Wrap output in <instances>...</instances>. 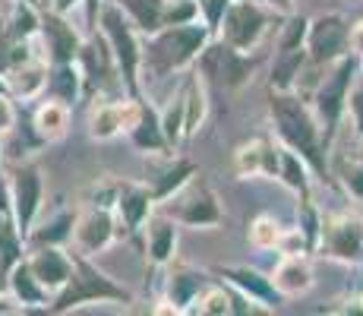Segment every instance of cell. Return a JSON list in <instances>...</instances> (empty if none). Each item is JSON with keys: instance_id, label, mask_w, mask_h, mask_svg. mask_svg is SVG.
<instances>
[{"instance_id": "cell-29", "label": "cell", "mask_w": 363, "mask_h": 316, "mask_svg": "<svg viewBox=\"0 0 363 316\" xmlns=\"http://www.w3.org/2000/svg\"><path fill=\"white\" fill-rule=\"evenodd\" d=\"M313 168L310 161H306L300 152L288 149V146L281 143V165H278V180H281L288 190H294L297 196L303 193H313Z\"/></svg>"}, {"instance_id": "cell-18", "label": "cell", "mask_w": 363, "mask_h": 316, "mask_svg": "<svg viewBox=\"0 0 363 316\" xmlns=\"http://www.w3.org/2000/svg\"><path fill=\"white\" fill-rule=\"evenodd\" d=\"M215 276H218L221 282L234 285L237 291L250 294L253 300L265 304L269 310H278V304L284 300V294L275 288L272 276H265V272L253 269V266H215Z\"/></svg>"}, {"instance_id": "cell-15", "label": "cell", "mask_w": 363, "mask_h": 316, "mask_svg": "<svg viewBox=\"0 0 363 316\" xmlns=\"http://www.w3.org/2000/svg\"><path fill=\"white\" fill-rule=\"evenodd\" d=\"M278 165H281V143H275L272 136H253L234 149V174L240 180H278Z\"/></svg>"}, {"instance_id": "cell-11", "label": "cell", "mask_w": 363, "mask_h": 316, "mask_svg": "<svg viewBox=\"0 0 363 316\" xmlns=\"http://www.w3.org/2000/svg\"><path fill=\"white\" fill-rule=\"evenodd\" d=\"M306 51L316 67H332L335 60L351 54V23L345 13H319L310 19V35H306Z\"/></svg>"}, {"instance_id": "cell-21", "label": "cell", "mask_w": 363, "mask_h": 316, "mask_svg": "<svg viewBox=\"0 0 363 316\" xmlns=\"http://www.w3.org/2000/svg\"><path fill=\"white\" fill-rule=\"evenodd\" d=\"M208 285V276L196 266L186 263H171L167 266V278H164V298L177 307V313H190L193 300L202 294V288Z\"/></svg>"}, {"instance_id": "cell-4", "label": "cell", "mask_w": 363, "mask_h": 316, "mask_svg": "<svg viewBox=\"0 0 363 316\" xmlns=\"http://www.w3.org/2000/svg\"><path fill=\"white\" fill-rule=\"evenodd\" d=\"M86 304H133V294L123 285H117L111 276H104L86 253L73 250V276L67 288L48 304V313H73Z\"/></svg>"}, {"instance_id": "cell-49", "label": "cell", "mask_w": 363, "mask_h": 316, "mask_svg": "<svg viewBox=\"0 0 363 316\" xmlns=\"http://www.w3.org/2000/svg\"><path fill=\"white\" fill-rule=\"evenodd\" d=\"M32 4H41V0H32Z\"/></svg>"}, {"instance_id": "cell-46", "label": "cell", "mask_w": 363, "mask_h": 316, "mask_svg": "<svg viewBox=\"0 0 363 316\" xmlns=\"http://www.w3.org/2000/svg\"><path fill=\"white\" fill-rule=\"evenodd\" d=\"M354 158H360V161H363V139H360V146H357V149H354Z\"/></svg>"}, {"instance_id": "cell-22", "label": "cell", "mask_w": 363, "mask_h": 316, "mask_svg": "<svg viewBox=\"0 0 363 316\" xmlns=\"http://www.w3.org/2000/svg\"><path fill=\"white\" fill-rule=\"evenodd\" d=\"M69 117H73V108H69L67 102L45 95L32 111V130L38 133L45 146L60 143L69 133Z\"/></svg>"}, {"instance_id": "cell-36", "label": "cell", "mask_w": 363, "mask_h": 316, "mask_svg": "<svg viewBox=\"0 0 363 316\" xmlns=\"http://www.w3.org/2000/svg\"><path fill=\"white\" fill-rule=\"evenodd\" d=\"M202 19V4L199 0H164L162 13V29L164 26H186Z\"/></svg>"}, {"instance_id": "cell-23", "label": "cell", "mask_w": 363, "mask_h": 316, "mask_svg": "<svg viewBox=\"0 0 363 316\" xmlns=\"http://www.w3.org/2000/svg\"><path fill=\"white\" fill-rule=\"evenodd\" d=\"M127 136H130L133 149L143 152V156H171V152H174V146L167 143V136H164L162 114H158L149 102H145L143 117H139L136 126H133Z\"/></svg>"}, {"instance_id": "cell-14", "label": "cell", "mask_w": 363, "mask_h": 316, "mask_svg": "<svg viewBox=\"0 0 363 316\" xmlns=\"http://www.w3.org/2000/svg\"><path fill=\"white\" fill-rule=\"evenodd\" d=\"M38 41H41V48H45V54L51 63H76L79 60L82 45H86V38L73 29L67 13H57V10H51V6H41Z\"/></svg>"}, {"instance_id": "cell-33", "label": "cell", "mask_w": 363, "mask_h": 316, "mask_svg": "<svg viewBox=\"0 0 363 316\" xmlns=\"http://www.w3.org/2000/svg\"><path fill=\"white\" fill-rule=\"evenodd\" d=\"M281 234H284V224L269 212H259L247 228V241H250V247H256V250H278Z\"/></svg>"}, {"instance_id": "cell-7", "label": "cell", "mask_w": 363, "mask_h": 316, "mask_svg": "<svg viewBox=\"0 0 363 316\" xmlns=\"http://www.w3.org/2000/svg\"><path fill=\"white\" fill-rule=\"evenodd\" d=\"M281 13H275L272 6L259 4V0H234L225 13V23H221L218 38L228 41L237 51L256 54L259 45L265 41V35L272 32V26L281 23Z\"/></svg>"}, {"instance_id": "cell-1", "label": "cell", "mask_w": 363, "mask_h": 316, "mask_svg": "<svg viewBox=\"0 0 363 316\" xmlns=\"http://www.w3.org/2000/svg\"><path fill=\"white\" fill-rule=\"evenodd\" d=\"M269 117L278 143L300 152L310 161L313 171L319 178H325V171H329V156H325L329 139H325V130L319 124L316 111H313L310 98H303L300 92H275V89H269Z\"/></svg>"}, {"instance_id": "cell-43", "label": "cell", "mask_w": 363, "mask_h": 316, "mask_svg": "<svg viewBox=\"0 0 363 316\" xmlns=\"http://www.w3.org/2000/svg\"><path fill=\"white\" fill-rule=\"evenodd\" d=\"M82 0H48L45 6H51V10H57V13H69V10H76Z\"/></svg>"}, {"instance_id": "cell-6", "label": "cell", "mask_w": 363, "mask_h": 316, "mask_svg": "<svg viewBox=\"0 0 363 316\" xmlns=\"http://www.w3.org/2000/svg\"><path fill=\"white\" fill-rule=\"evenodd\" d=\"M162 212H167L177 224L193 231H212L225 222V209H221V200L215 193V187L208 184L202 174L190 180L186 187H180L177 193L167 202H162Z\"/></svg>"}, {"instance_id": "cell-35", "label": "cell", "mask_w": 363, "mask_h": 316, "mask_svg": "<svg viewBox=\"0 0 363 316\" xmlns=\"http://www.w3.org/2000/svg\"><path fill=\"white\" fill-rule=\"evenodd\" d=\"M162 126H164L167 143H171L174 149H177V146L186 139V104H184V92L174 95L171 104L162 111Z\"/></svg>"}, {"instance_id": "cell-5", "label": "cell", "mask_w": 363, "mask_h": 316, "mask_svg": "<svg viewBox=\"0 0 363 316\" xmlns=\"http://www.w3.org/2000/svg\"><path fill=\"white\" fill-rule=\"evenodd\" d=\"M360 67H363V60L357 54H347V58L335 60L332 67L323 70V76H319L316 89H313V95H310V104H313V111H316L329 143L335 139V130H338L341 117L347 114V98H351V89L360 76Z\"/></svg>"}, {"instance_id": "cell-10", "label": "cell", "mask_w": 363, "mask_h": 316, "mask_svg": "<svg viewBox=\"0 0 363 316\" xmlns=\"http://www.w3.org/2000/svg\"><path fill=\"white\" fill-rule=\"evenodd\" d=\"M10 202H13V219L23 237L32 234L35 222L41 212V196H45V178H41V168L32 158L16 161L10 168Z\"/></svg>"}, {"instance_id": "cell-9", "label": "cell", "mask_w": 363, "mask_h": 316, "mask_svg": "<svg viewBox=\"0 0 363 316\" xmlns=\"http://www.w3.org/2000/svg\"><path fill=\"white\" fill-rule=\"evenodd\" d=\"M316 253L345 266L363 263V219L357 212H329L323 215V234Z\"/></svg>"}, {"instance_id": "cell-45", "label": "cell", "mask_w": 363, "mask_h": 316, "mask_svg": "<svg viewBox=\"0 0 363 316\" xmlns=\"http://www.w3.org/2000/svg\"><path fill=\"white\" fill-rule=\"evenodd\" d=\"M0 92H10V86H6V76L0 73Z\"/></svg>"}, {"instance_id": "cell-25", "label": "cell", "mask_w": 363, "mask_h": 316, "mask_svg": "<svg viewBox=\"0 0 363 316\" xmlns=\"http://www.w3.org/2000/svg\"><path fill=\"white\" fill-rule=\"evenodd\" d=\"M306 67H310V51L306 48H278L275 63H272L269 89H275V92H294Z\"/></svg>"}, {"instance_id": "cell-12", "label": "cell", "mask_w": 363, "mask_h": 316, "mask_svg": "<svg viewBox=\"0 0 363 316\" xmlns=\"http://www.w3.org/2000/svg\"><path fill=\"white\" fill-rule=\"evenodd\" d=\"M123 224L117 219L114 206H99V202H89L79 215H76V228H73V250L95 256V253L108 250L114 241H121Z\"/></svg>"}, {"instance_id": "cell-39", "label": "cell", "mask_w": 363, "mask_h": 316, "mask_svg": "<svg viewBox=\"0 0 363 316\" xmlns=\"http://www.w3.org/2000/svg\"><path fill=\"white\" fill-rule=\"evenodd\" d=\"M347 117L354 124V133L363 139V76H357L351 89V98H347Z\"/></svg>"}, {"instance_id": "cell-20", "label": "cell", "mask_w": 363, "mask_h": 316, "mask_svg": "<svg viewBox=\"0 0 363 316\" xmlns=\"http://www.w3.org/2000/svg\"><path fill=\"white\" fill-rule=\"evenodd\" d=\"M48 80H51V60L48 54H35V58L16 63L6 73V86L16 102H35L48 92Z\"/></svg>"}, {"instance_id": "cell-2", "label": "cell", "mask_w": 363, "mask_h": 316, "mask_svg": "<svg viewBox=\"0 0 363 316\" xmlns=\"http://www.w3.org/2000/svg\"><path fill=\"white\" fill-rule=\"evenodd\" d=\"M215 35L206 23H186V26H164V29L145 35V54H143V82H158L174 73H186L196 67L199 54L208 48Z\"/></svg>"}, {"instance_id": "cell-40", "label": "cell", "mask_w": 363, "mask_h": 316, "mask_svg": "<svg viewBox=\"0 0 363 316\" xmlns=\"http://www.w3.org/2000/svg\"><path fill=\"white\" fill-rule=\"evenodd\" d=\"M16 98L10 92H0V136H6V133L16 126Z\"/></svg>"}, {"instance_id": "cell-34", "label": "cell", "mask_w": 363, "mask_h": 316, "mask_svg": "<svg viewBox=\"0 0 363 316\" xmlns=\"http://www.w3.org/2000/svg\"><path fill=\"white\" fill-rule=\"evenodd\" d=\"M297 228L306 234V241H310L313 253H316L319 234H323V212H319L316 202H313V193L297 196Z\"/></svg>"}, {"instance_id": "cell-13", "label": "cell", "mask_w": 363, "mask_h": 316, "mask_svg": "<svg viewBox=\"0 0 363 316\" xmlns=\"http://www.w3.org/2000/svg\"><path fill=\"white\" fill-rule=\"evenodd\" d=\"M143 108H145V98H136V95L101 98L89 111V136L99 139V143H108V139L121 136V133H130L139 117H143Z\"/></svg>"}, {"instance_id": "cell-16", "label": "cell", "mask_w": 363, "mask_h": 316, "mask_svg": "<svg viewBox=\"0 0 363 316\" xmlns=\"http://www.w3.org/2000/svg\"><path fill=\"white\" fill-rule=\"evenodd\" d=\"M158 200L152 193L149 180L139 184V180H117V196H114V212L123 224V234H139L143 224L149 222V215L155 212Z\"/></svg>"}, {"instance_id": "cell-38", "label": "cell", "mask_w": 363, "mask_h": 316, "mask_svg": "<svg viewBox=\"0 0 363 316\" xmlns=\"http://www.w3.org/2000/svg\"><path fill=\"white\" fill-rule=\"evenodd\" d=\"M202 4V23L212 29V35L218 38V32H221V23H225V13H228V6L234 4V0H199Z\"/></svg>"}, {"instance_id": "cell-37", "label": "cell", "mask_w": 363, "mask_h": 316, "mask_svg": "<svg viewBox=\"0 0 363 316\" xmlns=\"http://www.w3.org/2000/svg\"><path fill=\"white\" fill-rule=\"evenodd\" d=\"M338 178H341V187L347 190V196H354L357 202H363V161L360 158H345L338 165Z\"/></svg>"}, {"instance_id": "cell-48", "label": "cell", "mask_w": 363, "mask_h": 316, "mask_svg": "<svg viewBox=\"0 0 363 316\" xmlns=\"http://www.w3.org/2000/svg\"><path fill=\"white\" fill-rule=\"evenodd\" d=\"M45 4H48V0H41V6H45Z\"/></svg>"}, {"instance_id": "cell-41", "label": "cell", "mask_w": 363, "mask_h": 316, "mask_svg": "<svg viewBox=\"0 0 363 316\" xmlns=\"http://www.w3.org/2000/svg\"><path fill=\"white\" fill-rule=\"evenodd\" d=\"M351 54H357L363 60V19H357V23L351 26Z\"/></svg>"}, {"instance_id": "cell-27", "label": "cell", "mask_w": 363, "mask_h": 316, "mask_svg": "<svg viewBox=\"0 0 363 316\" xmlns=\"http://www.w3.org/2000/svg\"><path fill=\"white\" fill-rule=\"evenodd\" d=\"M10 291H13V298L23 304V310H32V307H41V310H48V304H51V294H48L45 285H41L38 278L32 276L26 256L10 269Z\"/></svg>"}, {"instance_id": "cell-32", "label": "cell", "mask_w": 363, "mask_h": 316, "mask_svg": "<svg viewBox=\"0 0 363 316\" xmlns=\"http://www.w3.org/2000/svg\"><path fill=\"white\" fill-rule=\"evenodd\" d=\"M127 10V16L139 26L143 35H152L162 29V13H164V0H117Z\"/></svg>"}, {"instance_id": "cell-42", "label": "cell", "mask_w": 363, "mask_h": 316, "mask_svg": "<svg viewBox=\"0 0 363 316\" xmlns=\"http://www.w3.org/2000/svg\"><path fill=\"white\" fill-rule=\"evenodd\" d=\"M259 4L272 6L275 13H281V16H288V13H294V0H259Z\"/></svg>"}, {"instance_id": "cell-31", "label": "cell", "mask_w": 363, "mask_h": 316, "mask_svg": "<svg viewBox=\"0 0 363 316\" xmlns=\"http://www.w3.org/2000/svg\"><path fill=\"white\" fill-rule=\"evenodd\" d=\"M190 313H199V316H231L234 313V294H231V285H218V282H208L202 288V294L193 300Z\"/></svg>"}, {"instance_id": "cell-44", "label": "cell", "mask_w": 363, "mask_h": 316, "mask_svg": "<svg viewBox=\"0 0 363 316\" xmlns=\"http://www.w3.org/2000/svg\"><path fill=\"white\" fill-rule=\"evenodd\" d=\"M6 291H10V269L0 266V294H6Z\"/></svg>"}, {"instance_id": "cell-28", "label": "cell", "mask_w": 363, "mask_h": 316, "mask_svg": "<svg viewBox=\"0 0 363 316\" xmlns=\"http://www.w3.org/2000/svg\"><path fill=\"white\" fill-rule=\"evenodd\" d=\"M86 92V80H82L79 63H51V80H48V92L51 98H60L73 108L79 95Z\"/></svg>"}, {"instance_id": "cell-17", "label": "cell", "mask_w": 363, "mask_h": 316, "mask_svg": "<svg viewBox=\"0 0 363 316\" xmlns=\"http://www.w3.org/2000/svg\"><path fill=\"white\" fill-rule=\"evenodd\" d=\"M26 263H29L32 276L45 285L48 294H51V300L64 291L69 276H73V256H69L64 247H57V244H48V247H29Z\"/></svg>"}, {"instance_id": "cell-47", "label": "cell", "mask_w": 363, "mask_h": 316, "mask_svg": "<svg viewBox=\"0 0 363 316\" xmlns=\"http://www.w3.org/2000/svg\"><path fill=\"white\" fill-rule=\"evenodd\" d=\"M0 158H4V136H0Z\"/></svg>"}, {"instance_id": "cell-3", "label": "cell", "mask_w": 363, "mask_h": 316, "mask_svg": "<svg viewBox=\"0 0 363 316\" xmlns=\"http://www.w3.org/2000/svg\"><path fill=\"white\" fill-rule=\"evenodd\" d=\"M99 32L104 35V41L111 45L121 76L127 82V92L143 98V54H145V35L139 32V26L127 16L117 0H104L101 13H99Z\"/></svg>"}, {"instance_id": "cell-26", "label": "cell", "mask_w": 363, "mask_h": 316, "mask_svg": "<svg viewBox=\"0 0 363 316\" xmlns=\"http://www.w3.org/2000/svg\"><path fill=\"white\" fill-rule=\"evenodd\" d=\"M196 174H199V168L193 165L190 158H167V165L155 174V178L149 180V187H152V193H155L158 206L171 200V196L177 193L180 187L190 184V180L196 178Z\"/></svg>"}, {"instance_id": "cell-30", "label": "cell", "mask_w": 363, "mask_h": 316, "mask_svg": "<svg viewBox=\"0 0 363 316\" xmlns=\"http://www.w3.org/2000/svg\"><path fill=\"white\" fill-rule=\"evenodd\" d=\"M76 215H79V212H60V215H54L51 222L35 224L32 234L26 237V247H48V244H57V247H64L67 241H73Z\"/></svg>"}, {"instance_id": "cell-19", "label": "cell", "mask_w": 363, "mask_h": 316, "mask_svg": "<svg viewBox=\"0 0 363 316\" xmlns=\"http://www.w3.org/2000/svg\"><path fill=\"white\" fill-rule=\"evenodd\" d=\"M145 237V259L152 269H167L177 259V222L167 212H152L143 224Z\"/></svg>"}, {"instance_id": "cell-24", "label": "cell", "mask_w": 363, "mask_h": 316, "mask_svg": "<svg viewBox=\"0 0 363 316\" xmlns=\"http://www.w3.org/2000/svg\"><path fill=\"white\" fill-rule=\"evenodd\" d=\"M272 282H275V288L284 294V298H300V294H306L313 285H316L310 256H306V253L303 256H281L278 266L272 269Z\"/></svg>"}, {"instance_id": "cell-8", "label": "cell", "mask_w": 363, "mask_h": 316, "mask_svg": "<svg viewBox=\"0 0 363 316\" xmlns=\"http://www.w3.org/2000/svg\"><path fill=\"white\" fill-rule=\"evenodd\" d=\"M196 70L202 73V80L212 82V86L225 89V92H237L243 89L253 73L259 70V54H247V51H237L228 41L212 38L208 48L199 54Z\"/></svg>"}]
</instances>
